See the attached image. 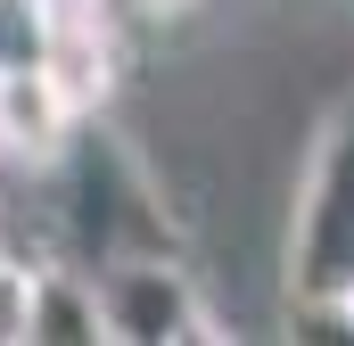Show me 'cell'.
<instances>
[{
  "label": "cell",
  "mask_w": 354,
  "mask_h": 346,
  "mask_svg": "<svg viewBox=\"0 0 354 346\" xmlns=\"http://www.w3.org/2000/svg\"><path fill=\"white\" fill-rule=\"evenodd\" d=\"M354 280V99H338L313 124V149L288 198V248L280 289L288 297H338Z\"/></svg>",
  "instance_id": "obj_1"
},
{
  "label": "cell",
  "mask_w": 354,
  "mask_h": 346,
  "mask_svg": "<svg viewBox=\"0 0 354 346\" xmlns=\"http://www.w3.org/2000/svg\"><path fill=\"white\" fill-rule=\"evenodd\" d=\"M99 305H107V338L124 346H189V338H223L206 297L189 289V272L174 256H124L99 264Z\"/></svg>",
  "instance_id": "obj_2"
},
{
  "label": "cell",
  "mask_w": 354,
  "mask_h": 346,
  "mask_svg": "<svg viewBox=\"0 0 354 346\" xmlns=\"http://www.w3.org/2000/svg\"><path fill=\"white\" fill-rule=\"evenodd\" d=\"M33 75L66 99V116L107 107L115 91V25L99 0H41V42H33Z\"/></svg>",
  "instance_id": "obj_3"
},
{
  "label": "cell",
  "mask_w": 354,
  "mask_h": 346,
  "mask_svg": "<svg viewBox=\"0 0 354 346\" xmlns=\"http://www.w3.org/2000/svg\"><path fill=\"white\" fill-rule=\"evenodd\" d=\"M25 346H107V305L83 264H33V338Z\"/></svg>",
  "instance_id": "obj_4"
},
{
  "label": "cell",
  "mask_w": 354,
  "mask_h": 346,
  "mask_svg": "<svg viewBox=\"0 0 354 346\" xmlns=\"http://www.w3.org/2000/svg\"><path fill=\"white\" fill-rule=\"evenodd\" d=\"M25 338H33V264L0 256V346H25Z\"/></svg>",
  "instance_id": "obj_5"
},
{
  "label": "cell",
  "mask_w": 354,
  "mask_h": 346,
  "mask_svg": "<svg viewBox=\"0 0 354 346\" xmlns=\"http://www.w3.org/2000/svg\"><path fill=\"white\" fill-rule=\"evenodd\" d=\"M338 313H346V338H354V280L338 289Z\"/></svg>",
  "instance_id": "obj_6"
},
{
  "label": "cell",
  "mask_w": 354,
  "mask_h": 346,
  "mask_svg": "<svg viewBox=\"0 0 354 346\" xmlns=\"http://www.w3.org/2000/svg\"><path fill=\"white\" fill-rule=\"evenodd\" d=\"M0 75H8V66H0Z\"/></svg>",
  "instance_id": "obj_7"
}]
</instances>
